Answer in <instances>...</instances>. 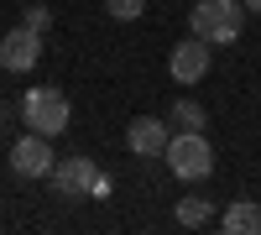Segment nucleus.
<instances>
[{
	"label": "nucleus",
	"instance_id": "f03ea898",
	"mask_svg": "<svg viewBox=\"0 0 261 235\" xmlns=\"http://www.w3.org/2000/svg\"><path fill=\"white\" fill-rule=\"evenodd\" d=\"M68 115H73L68 94L53 89V84H37V89L21 94V125L37 131V136H63V131H68Z\"/></svg>",
	"mask_w": 261,
	"mask_h": 235
},
{
	"label": "nucleus",
	"instance_id": "7ed1b4c3",
	"mask_svg": "<svg viewBox=\"0 0 261 235\" xmlns=\"http://www.w3.org/2000/svg\"><path fill=\"white\" fill-rule=\"evenodd\" d=\"M162 157H167V173L183 178V183H204L214 173V146H209L204 131H172Z\"/></svg>",
	"mask_w": 261,
	"mask_h": 235
},
{
	"label": "nucleus",
	"instance_id": "4468645a",
	"mask_svg": "<svg viewBox=\"0 0 261 235\" xmlns=\"http://www.w3.org/2000/svg\"><path fill=\"white\" fill-rule=\"evenodd\" d=\"M246 11H261V0H246Z\"/></svg>",
	"mask_w": 261,
	"mask_h": 235
},
{
	"label": "nucleus",
	"instance_id": "20e7f679",
	"mask_svg": "<svg viewBox=\"0 0 261 235\" xmlns=\"http://www.w3.org/2000/svg\"><path fill=\"white\" fill-rule=\"evenodd\" d=\"M47 141H53V136H37V131L16 136V146H11V173H16V178H53L58 157H53Z\"/></svg>",
	"mask_w": 261,
	"mask_h": 235
},
{
	"label": "nucleus",
	"instance_id": "f257e3e1",
	"mask_svg": "<svg viewBox=\"0 0 261 235\" xmlns=\"http://www.w3.org/2000/svg\"><path fill=\"white\" fill-rule=\"evenodd\" d=\"M246 27V0H199L188 11V32L204 37L209 47H230Z\"/></svg>",
	"mask_w": 261,
	"mask_h": 235
},
{
	"label": "nucleus",
	"instance_id": "39448f33",
	"mask_svg": "<svg viewBox=\"0 0 261 235\" xmlns=\"http://www.w3.org/2000/svg\"><path fill=\"white\" fill-rule=\"evenodd\" d=\"M37 58H42V32H32L27 21L0 37V68H6V73H32Z\"/></svg>",
	"mask_w": 261,
	"mask_h": 235
},
{
	"label": "nucleus",
	"instance_id": "f8f14e48",
	"mask_svg": "<svg viewBox=\"0 0 261 235\" xmlns=\"http://www.w3.org/2000/svg\"><path fill=\"white\" fill-rule=\"evenodd\" d=\"M105 11H110L115 21H136L146 11V0H105Z\"/></svg>",
	"mask_w": 261,
	"mask_h": 235
},
{
	"label": "nucleus",
	"instance_id": "9b49d317",
	"mask_svg": "<svg viewBox=\"0 0 261 235\" xmlns=\"http://www.w3.org/2000/svg\"><path fill=\"white\" fill-rule=\"evenodd\" d=\"M209 220H214V204H209V199H178V225L199 230V225H209Z\"/></svg>",
	"mask_w": 261,
	"mask_h": 235
},
{
	"label": "nucleus",
	"instance_id": "ddd939ff",
	"mask_svg": "<svg viewBox=\"0 0 261 235\" xmlns=\"http://www.w3.org/2000/svg\"><path fill=\"white\" fill-rule=\"evenodd\" d=\"M27 27L32 32H47L53 27V6H27Z\"/></svg>",
	"mask_w": 261,
	"mask_h": 235
},
{
	"label": "nucleus",
	"instance_id": "6e6552de",
	"mask_svg": "<svg viewBox=\"0 0 261 235\" xmlns=\"http://www.w3.org/2000/svg\"><path fill=\"white\" fill-rule=\"evenodd\" d=\"M167 73L178 79V84H199V79H209V42H204V37L178 42V47H172V58H167Z\"/></svg>",
	"mask_w": 261,
	"mask_h": 235
},
{
	"label": "nucleus",
	"instance_id": "423d86ee",
	"mask_svg": "<svg viewBox=\"0 0 261 235\" xmlns=\"http://www.w3.org/2000/svg\"><path fill=\"white\" fill-rule=\"evenodd\" d=\"M94 183H99L94 157H63V162L53 167V188H58V199H89Z\"/></svg>",
	"mask_w": 261,
	"mask_h": 235
},
{
	"label": "nucleus",
	"instance_id": "1a4fd4ad",
	"mask_svg": "<svg viewBox=\"0 0 261 235\" xmlns=\"http://www.w3.org/2000/svg\"><path fill=\"white\" fill-rule=\"evenodd\" d=\"M220 225L230 235H261V204L256 199H230L225 215H220Z\"/></svg>",
	"mask_w": 261,
	"mask_h": 235
},
{
	"label": "nucleus",
	"instance_id": "9d476101",
	"mask_svg": "<svg viewBox=\"0 0 261 235\" xmlns=\"http://www.w3.org/2000/svg\"><path fill=\"white\" fill-rule=\"evenodd\" d=\"M167 115H172V131H204V125H209V110L199 99H178Z\"/></svg>",
	"mask_w": 261,
	"mask_h": 235
},
{
	"label": "nucleus",
	"instance_id": "0eeeda50",
	"mask_svg": "<svg viewBox=\"0 0 261 235\" xmlns=\"http://www.w3.org/2000/svg\"><path fill=\"white\" fill-rule=\"evenodd\" d=\"M167 141H172V125H167L162 115H136V120L125 125V146H130L136 157H162Z\"/></svg>",
	"mask_w": 261,
	"mask_h": 235
}]
</instances>
